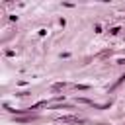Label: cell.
<instances>
[{
  "mask_svg": "<svg viewBox=\"0 0 125 125\" xmlns=\"http://www.w3.org/2000/svg\"><path fill=\"white\" fill-rule=\"evenodd\" d=\"M59 121L61 123H84V119L78 115H64V117H59Z\"/></svg>",
  "mask_w": 125,
  "mask_h": 125,
  "instance_id": "cell-1",
  "label": "cell"
}]
</instances>
